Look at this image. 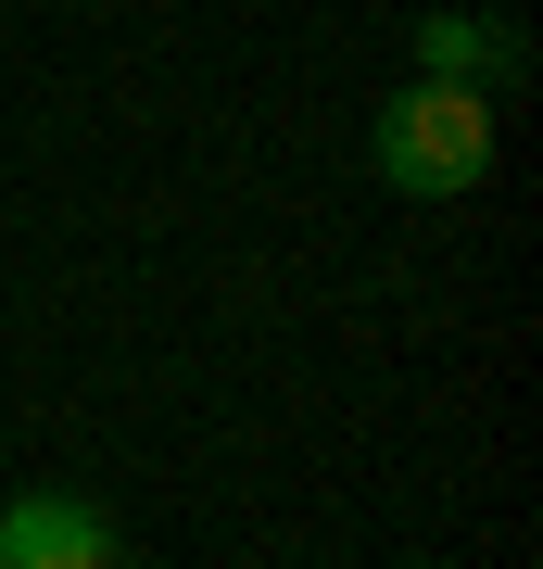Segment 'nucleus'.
<instances>
[{
  "mask_svg": "<svg viewBox=\"0 0 543 569\" xmlns=\"http://www.w3.org/2000/svg\"><path fill=\"white\" fill-rule=\"evenodd\" d=\"M418 77H467V89H493V77H519V39L481 13H430L418 26Z\"/></svg>",
  "mask_w": 543,
  "mask_h": 569,
  "instance_id": "3",
  "label": "nucleus"
},
{
  "mask_svg": "<svg viewBox=\"0 0 543 569\" xmlns=\"http://www.w3.org/2000/svg\"><path fill=\"white\" fill-rule=\"evenodd\" d=\"M114 519L89 493H13L0 507V569H114Z\"/></svg>",
  "mask_w": 543,
  "mask_h": 569,
  "instance_id": "2",
  "label": "nucleus"
},
{
  "mask_svg": "<svg viewBox=\"0 0 543 569\" xmlns=\"http://www.w3.org/2000/svg\"><path fill=\"white\" fill-rule=\"evenodd\" d=\"M366 152H380V178L404 203H467V190L493 178V89L467 77H404L380 127H366Z\"/></svg>",
  "mask_w": 543,
  "mask_h": 569,
  "instance_id": "1",
  "label": "nucleus"
}]
</instances>
